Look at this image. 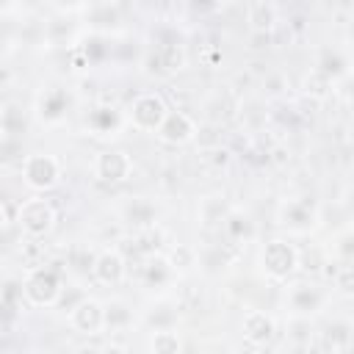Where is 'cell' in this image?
I'll return each instance as SVG.
<instances>
[{"instance_id": "6da1fadb", "label": "cell", "mask_w": 354, "mask_h": 354, "mask_svg": "<svg viewBox=\"0 0 354 354\" xmlns=\"http://www.w3.org/2000/svg\"><path fill=\"white\" fill-rule=\"evenodd\" d=\"M14 221H17V227H19V232L25 238H44L55 224V210H53V205L47 199L33 196V199L19 202Z\"/></svg>"}, {"instance_id": "7a4b0ae2", "label": "cell", "mask_w": 354, "mask_h": 354, "mask_svg": "<svg viewBox=\"0 0 354 354\" xmlns=\"http://www.w3.org/2000/svg\"><path fill=\"white\" fill-rule=\"evenodd\" d=\"M260 263H263V268H266V274L271 279H288L293 274V268L299 266V252L288 241L274 238V241H268L263 246Z\"/></svg>"}, {"instance_id": "3957f363", "label": "cell", "mask_w": 354, "mask_h": 354, "mask_svg": "<svg viewBox=\"0 0 354 354\" xmlns=\"http://www.w3.org/2000/svg\"><path fill=\"white\" fill-rule=\"evenodd\" d=\"M64 288H61V279L53 268H36L28 279H25V299L36 307H50V304H58Z\"/></svg>"}, {"instance_id": "277c9868", "label": "cell", "mask_w": 354, "mask_h": 354, "mask_svg": "<svg viewBox=\"0 0 354 354\" xmlns=\"http://www.w3.org/2000/svg\"><path fill=\"white\" fill-rule=\"evenodd\" d=\"M58 174H61L58 160H55L53 155H44V152H33V155H28L25 163H22V180H25V185L33 188V191H47V188H53V185L58 183Z\"/></svg>"}, {"instance_id": "5b68a950", "label": "cell", "mask_w": 354, "mask_h": 354, "mask_svg": "<svg viewBox=\"0 0 354 354\" xmlns=\"http://www.w3.org/2000/svg\"><path fill=\"white\" fill-rule=\"evenodd\" d=\"M169 108L163 102V97L158 94H138L133 102H130V122L138 127V130H158L160 122L166 119Z\"/></svg>"}, {"instance_id": "8992f818", "label": "cell", "mask_w": 354, "mask_h": 354, "mask_svg": "<svg viewBox=\"0 0 354 354\" xmlns=\"http://www.w3.org/2000/svg\"><path fill=\"white\" fill-rule=\"evenodd\" d=\"M69 321L80 335H100L105 329V307L97 299L83 296L72 310H69Z\"/></svg>"}, {"instance_id": "52a82bcc", "label": "cell", "mask_w": 354, "mask_h": 354, "mask_svg": "<svg viewBox=\"0 0 354 354\" xmlns=\"http://www.w3.org/2000/svg\"><path fill=\"white\" fill-rule=\"evenodd\" d=\"M133 171V160L122 149H105L94 158V174L102 183H122Z\"/></svg>"}, {"instance_id": "ba28073f", "label": "cell", "mask_w": 354, "mask_h": 354, "mask_svg": "<svg viewBox=\"0 0 354 354\" xmlns=\"http://www.w3.org/2000/svg\"><path fill=\"white\" fill-rule=\"evenodd\" d=\"M155 133H158V138L163 144L177 147V144H185V141H191L196 136V122L185 111H169Z\"/></svg>"}, {"instance_id": "9c48e42d", "label": "cell", "mask_w": 354, "mask_h": 354, "mask_svg": "<svg viewBox=\"0 0 354 354\" xmlns=\"http://www.w3.org/2000/svg\"><path fill=\"white\" fill-rule=\"evenodd\" d=\"M147 64H149L147 69L152 75H171V72L185 66V53L177 41H163L155 47V53L147 58Z\"/></svg>"}, {"instance_id": "30bf717a", "label": "cell", "mask_w": 354, "mask_h": 354, "mask_svg": "<svg viewBox=\"0 0 354 354\" xmlns=\"http://www.w3.org/2000/svg\"><path fill=\"white\" fill-rule=\"evenodd\" d=\"M315 218H318L315 216V207L307 199H290L279 210V221L288 230H296V232H307L310 227H315Z\"/></svg>"}, {"instance_id": "8fae6325", "label": "cell", "mask_w": 354, "mask_h": 354, "mask_svg": "<svg viewBox=\"0 0 354 354\" xmlns=\"http://www.w3.org/2000/svg\"><path fill=\"white\" fill-rule=\"evenodd\" d=\"M94 277L102 285H119L124 279V257L116 249H105L94 257Z\"/></svg>"}, {"instance_id": "7c38bea8", "label": "cell", "mask_w": 354, "mask_h": 354, "mask_svg": "<svg viewBox=\"0 0 354 354\" xmlns=\"http://www.w3.org/2000/svg\"><path fill=\"white\" fill-rule=\"evenodd\" d=\"M36 108H39V116H41L44 122L55 124V122H61V119L66 116V111H69V97H66L64 88H47V91L39 94Z\"/></svg>"}, {"instance_id": "4fadbf2b", "label": "cell", "mask_w": 354, "mask_h": 354, "mask_svg": "<svg viewBox=\"0 0 354 354\" xmlns=\"http://www.w3.org/2000/svg\"><path fill=\"white\" fill-rule=\"evenodd\" d=\"M243 337L254 346H266L271 337H274V321L260 313V310H252L243 315Z\"/></svg>"}, {"instance_id": "5bb4252c", "label": "cell", "mask_w": 354, "mask_h": 354, "mask_svg": "<svg viewBox=\"0 0 354 354\" xmlns=\"http://www.w3.org/2000/svg\"><path fill=\"white\" fill-rule=\"evenodd\" d=\"M288 304L296 315H310L315 313L321 304H324V296L318 288H310V285H293L290 293H288Z\"/></svg>"}, {"instance_id": "9a60e30c", "label": "cell", "mask_w": 354, "mask_h": 354, "mask_svg": "<svg viewBox=\"0 0 354 354\" xmlns=\"http://www.w3.org/2000/svg\"><path fill=\"white\" fill-rule=\"evenodd\" d=\"M86 124H88L97 136H113V133H119V127H122V113H119L116 108H111V105H97V108H91Z\"/></svg>"}, {"instance_id": "2e32d148", "label": "cell", "mask_w": 354, "mask_h": 354, "mask_svg": "<svg viewBox=\"0 0 354 354\" xmlns=\"http://www.w3.org/2000/svg\"><path fill=\"white\" fill-rule=\"evenodd\" d=\"M0 130H3V138H22L25 136L28 122H25L22 111L14 102L3 105V111H0Z\"/></svg>"}, {"instance_id": "e0dca14e", "label": "cell", "mask_w": 354, "mask_h": 354, "mask_svg": "<svg viewBox=\"0 0 354 354\" xmlns=\"http://www.w3.org/2000/svg\"><path fill=\"white\" fill-rule=\"evenodd\" d=\"M171 271H174L171 260H166V257H149L147 266H144V282H147V288L166 285L171 279Z\"/></svg>"}, {"instance_id": "ac0fdd59", "label": "cell", "mask_w": 354, "mask_h": 354, "mask_svg": "<svg viewBox=\"0 0 354 354\" xmlns=\"http://www.w3.org/2000/svg\"><path fill=\"white\" fill-rule=\"evenodd\" d=\"M124 216H127V221H130L133 227H141V230H149V227L155 224V207H152V202H147V199H133V202L127 205Z\"/></svg>"}, {"instance_id": "d6986e66", "label": "cell", "mask_w": 354, "mask_h": 354, "mask_svg": "<svg viewBox=\"0 0 354 354\" xmlns=\"http://www.w3.org/2000/svg\"><path fill=\"white\" fill-rule=\"evenodd\" d=\"M130 321H133V310H130L124 301H111V304H105V329L116 332V329H124Z\"/></svg>"}, {"instance_id": "ffe728a7", "label": "cell", "mask_w": 354, "mask_h": 354, "mask_svg": "<svg viewBox=\"0 0 354 354\" xmlns=\"http://www.w3.org/2000/svg\"><path fill=\"white\" fill-rule=\"evenodd\" d=\"M22 296H25V285L17 282V279H6V282H3V293H0L3 313H6V315L17 313V307L22 304Z\"/></svg>"}, {"instance_id": "44dd1931", "label": "cell", "mask_w": 354, "mask_h": 354, "mask_svg": "<svg viewBox=\"0 0 354 354\" xmlns=\"http://www.w3.org/2000/svg\"><path fill=\"white\" fill-rule=\"evenodd\" d=\"M224 232L230 235V238H235V241H241V238H249L252 235V221H249V216H243V213H235V210H230L227 213V218H224Z\"/></svg>"}, {"instance_id": "7402d4cb", "label": "cell", "mask_w": 354, "mask_h": 354, "mask_svg": "<svg viewBox=\"0 0 354 354\" xmlns=\"http://www.w3.org/2000/svg\"><path fill=\"white\" fill-rule=\"evenodd\" d=\"M346 58L337 53V50H324L321 53V58H318V69L324 72V75H329V77H340V75H346Z\"/></svg>"}, {"instance_id": "603a6c76", "label": "cell", "mask_w": 354, "mask_h": 354, "mask_svg": "<svg viewBox=\"0 0 354 354\" xmlns=\"http://www.w3.org/2000/svg\"><path fill=\"white\" fill-rule=\"evenodd\" d=\"M249 22H252V30H257V33L271 30V25H274V8L266 6V3H254L249 8Z\"/></svg>"}, {"instance_id": "cb8c5ba5", "label": "cell", "mask_w": 354, "mask_h": 354, "mask_svg": "<svg viewBox=\"0 0 354 354\" xmlns=\"http://www.w3.org/2000/svg\"><path fill=\"white\" fill-rule=\"evenodd\" d=\"M149 348L155 354H174V351H180V340L171 329H155V335L149 340Z\"/></svg>"}, {"instance_id": "d4e9b609", "label": "cell", "mask_w": 354, "mask_h": 354, "mask_svg": "<svg viewBox=\"0 0 354 354\" xmlns=\"http://www.w3.org/2000/svg\"><path fill=\"white\" fill-rule=\"evenodd\" d=\"M227 205L218 199V196H210L207 202H205V207H202V218H205V224H224V218H227Z\"/></svg>"}, {"instance_id": "484cf974", "label": "cell", "mask_w": 354, "mask_h": 354, "mask_svg": "<svg viewBox=\"0 0 354 354\" xmlns=\"http://www.w3.org/2000/svg\"><path fill=\"white\" fill-rule=\"evenodd\" d=\"M348 326L346 324H329L326 326V332H324V337H326V343L324 346H332V348H346L348 346Z\"/></svg>"}, {"instance_id": "4316f807", "label": "cell", "mask_w": 354, "mask_h": 354, "mask_svg": "<svg viewBox=\"0 0 354 354\" xmlns=\"http://www.w3.org/2000/svg\"><path fill=\"white\" fill-rule=\"evenodd\" d=\"M335 285L343 290V293H354V266L346 260L343 266H337L335 271Z\"/></svg>"}, {"instance_id": "83f0119b", "label": "cell", "mask_w": 354, "mask_h": 354, "mask_svg": "<svg viewBox=\"0 0 354 354\" xmlns=\"http://www.w3.org/2000/svg\"><path fill=\"white\" fill-rule=\"evenodd\" d=\"M329 86H332V77H329V75H324L321 69H315V72H313V75L307 77V94H315V97H324Z\"/></svg>"}, {"instance_id": "f1b7e54d", "label": "cell", "mask_w": 354, "mask_h": 354, "mask_svg": "<svg viewBox=\"0 0 354 354\" xmlns=\"http://www.w3.org/2000/svg\"><path fill=\"white\" fill-rule=\"evenodd\" d=\"M91 19L100 22V25H116V22H119V11L111 8L108 3H102V6H97V8L91 11Z\"/></svg>"}, {"instance_id": "f546056e", "label": "cell", "mask_w": 354, "mask_h": 354, "mask_svg": "<svg viewBox=\"0 0 354 354\" xmlns=\"http://www.w3.org/2000/svg\"><path fill=\"white\" fill-rule=\"evenodd\" d=\"M335 249H337V254H340L343 260L354 263V232L340 235V238H337V243H335Z\"/></svg>"}, {"instance_id": "4dcf8cb0", "label": "cell", "mask_w": 354, "mask_h": 354, "mask_svg": "<svg viewBox=\"0 0 354 354\" xmlns=\"http://www.w3.org/2000/svg\"><path fill=\"white\" fill-rule=\"evenodd\" d=\"M171 266L174 268H188V266H194V252L191 249H185V246H177L174 252H171Z\"/></svg>"}, {"instance_id": "1f68e13d", "label": "cell", "mask_w": 354, "mask_h": 354, "mask_svg": "<svg viewBox=\"0 0 354 354\" xmlns=\"http://www.w3.org/2000/svg\"><path fill=\"white\" fill-rule=\"evenodd\" d=\"M55 3H58L61 8H77V6L83 3V0H55Z\"/></svg>"}]
</instances>
